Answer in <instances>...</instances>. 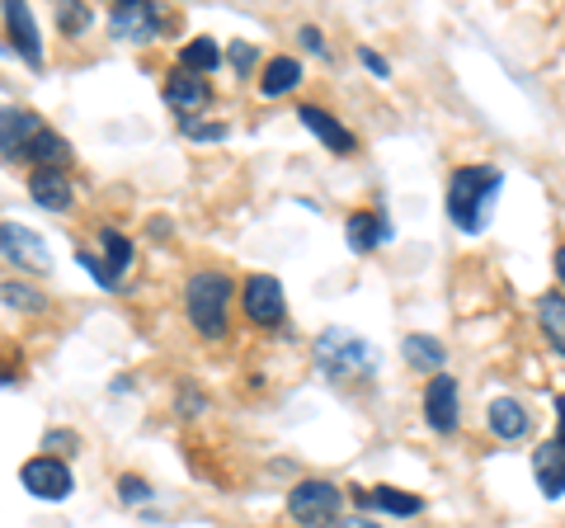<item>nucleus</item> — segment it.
<instances>
[{
	"mask_svg": "<svg viewBox=\"0 0 565 528\" xmlns=\"http://www.w3.org/2000/svg\"><path fill=\"white\" fill-rule=\"evenodd\" d=\"M302 85V62L297 57H274L264 66V81H259V95L264 99H278V95H292Z\"/></svg>",
	"mask_w": 565,
	"mask_h": 528,
	"instance_id": "19",
	"label": "nucleus"
},
{
	"mask_svg": "<svg viewBox=\"0 0 565 528\" xmlns=\"http://www.w3.org/2000/svg\"><path fill=\"white\" fill-rule=\"evenodd\" d=\"M297 39H302V47H307V52H316V57H326V33H321V29L302 24V33H297Z\"/></svg>",
	"mask_w": 565,
	"mask_h": 528,
	"instance_id": "31",
	"label": "nucleus"
},
{
	"mask_svg": "<svg viewBox=\"0 0 565 528\" xmlns=\"http://www.w3.org/2000/svg\"><path fill=\"white\" fill-rule=\"evenodd\" d=\"M29 193H33V203L43 208V213H71V180L62 170H33L29 175Z\"/></svg>",
	"mask_w": 565,
	"mask_h": 528,
	"instance_id": "17",
	"label": "nucleus"
},
{
	"mask_svg": "<svg viewBox=\"0 0 565 528\" xmlns=\"http://www.w3.org/2000/svg\"><path fill=\"white\" fill-rule=\"evenodd\" d=\"M0 293H6V307H14V311H43L47 307V297L39 288H24V284H14V278Z\"/></svg>",
	"mask_w": 565,
	"mask_h": 528,
	"instance_id": "25",
	"label": "nucleus"
},
{
	"mask_svg": "<svg viewBox=\"0 0 565 528\" xmlns=\"http://www.w3.org/2000/svg\"><path fill=\"white\" fill-rule=\"evenodd\" d=\"M334 528H382L377 519H344V524H334Z\"/></svg>",
	"mask_w": 565,
	"mask_h": 528,
	"instance_id": "34",
	"label": "nucleus"
},
{
	"mask_svg": "<svg viewBox=\"0 0 565 528\" xmlns=\"http://www.w3.org/2000/svg\"><path fill=\"white\" fill-rule=\"evenodd\" d=\"M47 448H76V439H71V434H57V430H52V434H47Z\"/></svg>",
	"mask_w": 565,
	"mask_h": 528,
	"instance_id": "33",
	"label": "nucleus"
},
{
	"mask_svg": "<svg viewBox=\"0 0 565 528\" xmlns=\"http://www.w3.org/2000/svg\"><path fill=\"white\" fill-rule=\"evenodd\" d=\"M537 321L561 355H565V293H542L537 297Z\"/></svg>",
	"mask_w": 565,
	"mask_h": 528,
	"instance_id": "24",
	"label": "nucleus"
},
{
	"mask_svg": "<svg viewBox=\"0 0 565 528\" xmlns=\"http://www.w3.org/2000/svg\"><path fill=\"white\" fill-rule=\"evenodd\" d=\"M241 303H245V316L255 326H278L288 316V297H282V284L274 274H250L241 284Z\"/></svg>",
	"mask_w": 565,
	"mask_h": 528,
	"instance_id": "8",
	"label": "nucleus"
},
{
	"mask_svg": "<svg viewBox=\"0 0 565 528\" xmlns=\"http://www.w3.org/2000/svg\"><path fill=\"white\" fill-rule=\"evenodd\" d=\"M6 33H10V47L20 52L29 66H43V43H39V29H33V14L20 0H6Z\"/></svg>",
	"mask_w": 565,
	"mask_h": 528,
	"instance_id": "12",
	"label": "nucleus"
},
{
	"mask_svg": "<svg viewBox=\"0 0 565 528\" xmlns=\"http://www.w3.org/2000/svg\"><path fill=\"white\" fill-rule=\"evenodd\" d=\"M359 57H363V66H367V72H373V76H386V72H392V66H386V57H377L373 47H363Z\"/></svg>",
	"mask_w": 565,
	"mask_h": 528,
	"instance_id": "32",
	"label": "nucleus"
},
{
	"mask_svg": "<svg viewBox=\"0 0 565 528\" xmlns=\"http://www.w3.org/2000/svg\"><path fill=\"white\" fill-rule=\"evenodd\" d=\"M316 363H321V373L330 382H353L359 373H373V349H367L363 336H353V330L330 326L316 340Z\"/></svg>",
	"mask_w": 565,
	"mask_h": 528,
	"instance_id": "3",
	"label": "nucleus"
},
{
	"mask_svg": "<svg viewBox=\"0 0 565 528\" xmlns=\"http://www.w3.org/2000/svg\"><path fill=\"white\" fill-rule=\"evenodd\" d=\"M109 33H114V43H151L156 33H161V10L147 6V0L114 6L109 10Z\"/></svg>",
	"mask_w": 565,
	"mask_h": 528,
	"instance_id": "9",
	"label": "nucleus"
},
{
	"mask_svg": "<svg viewBox=\"0 0 565 528\" xmlns=\"http://www.w3.org/2000/svg\"><path fill=\"white\" fill-rule=\"evenodd\" d=\"M401 355H405V363H411V368H419V373L438 378V373H444V359H448V349L438 345L434 336H411V340L401 345Z\"/></svg>",
	"mask_w": 565,
	"mask_h": 528,
	"instance_id": "20",
	"label": "nucleus"
},
{
	"mask_svg": "<svg viewBox=\"0 0 565 528\" xmlns=\"http://www.w3.org/2000/svg\"><path fill=\"white\" fill-rule=\"evenodd\" d=\"M533 477H537V490L546 500L565 496V439L561 434L533 448Z\"/></svg>",
	"mask_w": 565,
	"mask_h": 528,
	"instance_id": "11",
	"label": "nucleus"
},
{
	"mask_svg": "<svg viewBox=\"0 0 565 528\" xmlns=\"http://www.w3.org/2000/svg\"><path fill=\"white\" fill-rule=\"evenodd\" d=\"M226 307H232V278L222 270H199L184 288V311L189 326L203 340H222L226 336Z\"/></svg>",
	"mask_w": 565,
	"mask_h": 528,
	"instance_id": "2",
	"label": "nucleus"
},
{
	"mask_svg": "<svg viewBox=\"0 0 565 528\" xmlns=\"http://www.w3.org/2000/svg\"><path fill=\"white\" fill-rule=\"evenodd\" d=\"M500 189H504V175L494 166H457L448 180V218L467 236H476L486 226L494 199H500Z\"/></svg>",
	"mask_w": 565,
	"mask_h": 528,
	"instance_id": "1",
	"label": "nucleus"
},
{
	"mask_svg": "<svg viewBox=\"0 0 565 528\" xmlns=\"http://www.w3.org/2000/svg\"><path fill=\"white\" fill-rule=\"evenodd\" d=\"M161 95H166V104H174L184 118H193V109H203V104L212 99V85H207V76H193V72H170L166 76V85H161Z\"/></svg>",
	"mask_w": 565,
	"mask_h": 528,
	"instance_id": "14",
	"label": "nucleus"
},
{
	"mask_svg": "<svg viewBox=\"0 0 565 528\" xmlns=\"http://www.w3.org/2000/svg\"><path fill=\"white\" fill-rule=\"evenodd\" d=\"M486 425L494 439H504V444H519V439H527V430H533V420H527L523 401L514 397H494L490 411H486Z\"/></svg>",
	"mask_w": 565,
	"mask_h": 528,
	"instance_id": "15",
	"label": "nucleus"
},
{
	"mask_svg": "<svg viewBox=\"0 0 565 528\" xmlns=\"http://www.w3.org/2000/svg\"><path fill=\"white\" fill-rule=\"evenodd\" d=\"M180 133L189 142H222L226 137V123H199V118H180Z\"/></svg>",
	"mask_w": 565,
	"mask_h": 528,
	"instance_id": "26",
	"label": "nucleus"
},
{
	"mask_svg": "<svg viewBox=\"0 0 565 528\" xmlns=\"http://www.w3.org/2000/svg\"><path fill=\"white\" fill-rule=\"evenodd\" d=\"M556 420H561V439H565V397H556Z\"/></svg>",
	"mask_w": 565,
	"mask_h": 528,
	"instance_id": "36",
	"label": "nucleus"
},
{
	"mask_svg": "<svg viewBox=\"0 0 565 528\" xmlns=\"http://www.w3.org/2000/svg\"><path fill=\"white\" fill-rule=\"evenodd\" d=\"M226 57H232V66L245 76V72H250V66L259 62V47H255V43H232V52H226Z\"/></svg>",
	"mask_w": 565,
	"mask_h": 528,
	"instance_id": "29",
	"label": "nucleus"
},
{
	"mask_svg": "<svg viewBox=\"0 0 565 528\" xmlns=\"http://www.w3.org/2000/svg\"><path fill=\"white\" fill-rule=\"evenodd\" d=\"M24 161H33L39 170H62L71 161V142H66V137H57L52 128H43L39 137H33V147L24 151Z\"/></svg>",
	"mask_w": 565,
	"mask_h": 528,
	"instance_id": "21",
	"label": "nucleus"
},
{
	"mask_svg": "<svg viewBox=\"0 0 565 528\" xmlns=\"http://www.w3.org/2000/svg\"><path fill=\"white\" fill-rule=\"evenodd\" d=\"M118 496L128 500V505H147L151 500V486L141 482V477H118Z\"/></svg>",
	"mask_w": 565,
	"mask_h": 528,
	"instance_id": "28",
	"label": "nucleus"
},
{
	"mask_svg": "<svg viewBox=\"0 0 565 528\" xmlns=\"http://www.w3.org/2000/svg\"><path fill=\"white\" fill-rule=\"evenodd\" d=\"M556 278H561V288H565V241L556 245Z\"/></svg>",
	"mask_w": 565,
	"mask_h": 528,
	"instance_id": "35",
	"label": "nucleus"
},
{
	"mask_svg": "<svg viewBox=\"0 0 565 528\" xmlns=\"http://www.w3.org/2000/svg\"><path fill=\"white\" fill-rule=\"evenodd\" d=\"M57 24H62V33H81L85 24H90V10H85V6H66L57 14Z\"/></svg>",
	"mask_w": 565,
	"mask_h": 528,
	"instance_id": "30",
	"label": "nucleus"
},
{
	"mask_svg": "<svg viewBox=\"0 0 565 528\" xmlns=\"http://www.w3.org/2000/svg\"><path fill=\"white\" fill-rule=\"evenodd\" d=\"M344 232H349V251H359V255L377 251V245H386V241L396 236L382 208H373V213H353V218L344 222Z\"/></svg>",
	"mask_w": 565,
	"mask_h": 528,
	"instance_id": "16",
	"label": "nucleus"
},
{
	"mask_svg": "<svg viewBox=\"0 0 565 528\" xmlns=\"http://www.w3.org/2000/svg\"><path fill=\"white\" fill-rule=\"evenodd\" d=\"M99 245H104V264H109V274L122 284V274L132 270V241L118 232V226H99Z\"/></svg>",
	"mask_w": 565,
	"mask_h": 528,
	"instance_id": "23",
	"label": "nucleus"
},
{
	"mask_svg": "<svg viewBox=\"0 0 565 528\" xmlns=\"http://www.w3.org/2000/svg\"><path fill=\"white\" fill-rule=\"evenodd\" d=\"M20 482L29 496H39V500H66L71 496V467H66V457H52V453H39V457H29V463L20 467Z\"/></svg>",
	"mask_w": 565,
	"mask_h": 528,
	"instance_id": "7",
	"label": "nucleus"
},
{
	"mask_svg": "<svg viewBox=\"0 0 565 528\" xmlns=\"http://www.w3.org/2000/svg\"><path fill=\"white\" fill-rule=\"evenodd\" d=\"M297 118H302V128H307L311 137H321V147L334 151V156H349L353 147H359V137H353L330 109H321V104H302V109H297Z\"/></svg>",
	"mask_w": 565,
	"mask_h": 528,
	"instance_id": "10",
	"label": "nucleus"
},
{
	"mask_svg": "<svg viewBox=\"0 0 565 528\" xmlns=\"http://www.w3.org/2000/svg\"><path fill=\"white\" fill-rule=\"evenodd\" d=\"M76 264H81V270H85V274H90V278H95V284H99V288H118V278L109 274V264H104V260H95L90 251H76Z\"/></svg>",
	"mask_w": 565,
	"mask_h": 528,
	"instance_id": "27",
	"label": "nucleus"
},
{
	"mask_svg": "<svg viewBox=\"0 0 565 528\" xmlns=\"http://www.w3.org/2000/svg\"><path fill=\"white\" fill-rule=\"evenodd\" d=\"M0 255H6L10 270H29V274H47L52 270L47 241L33 232V226H24V222H6V226H0Z\"/></svg>",
	"mask_w": 565,
	"mask_h": 528,
	"instance_id": "5",
	"label": "nucleus"
},
{
	"mask_svg": "<svg viewBox=\"0 0 565 528\" xmlns=\"http://www.w3.org/2000/svg\"><path fill=\"white\" fill-rule=\"evenodd\" d=\"M180 66H184V72H193V76H212V72L222 66L217 39H189V43L180 47Z\"/></svg>",
	"mask_w": 565,
	"mask_h": 528,
	"instance_id": "22",
	"label": "nucleus"
},
{
	"mask_svg": "<svg viewBox=\"0 0 565 528\" xmlns=\"http://www.w3.org/2000/svg\"><path fill=\"white\" fill-rule=\"evenodd\" d=\"M43 133L39 114L29 109H6V133H0V147H6V161H24V151L33 147V137Z\"/></svg>",
	"mask_w": 565,
	"mask_h": 528,
	"instance_id": "18",
	"label": "nucleus"
},
{
	"mask_svg": "<svg viewBox=\"0 0 565 528\" xmlns=\"http://www.w3.org/2000/svg\"><path fill=\"white\" fill-rule=\"evenodd\" d=\"M340 505H344V490L334 486V482H321V477L297 482V486H292V496H288L292 519H297V524H311V528L340 524Z\"/></svg>",
	"mask_w": 565,
	"mask_h": 528,
	"instance_id": "4",
	"label": "nucleus"
},
{
	"mask_svg": "<svg viewBox=\"0 0 565 528\" xmlns=\"http://www.w3.org/2000/svg\"><path fill=\"white\" fill-rule=\"evenodd\" d=\"M424 420H429L434 434H452L462 425V387H457V378L438 373L424 382Z\"/></svg>",
	"mask_w": 565,
	"mask_h": 528,
	"instance_id": "6",
	"label": "nucleus"
},
{
	"mask_svg": "<svg viewBox=\"0 0 565 528\" xmlns=\"http://www.w3.org/2000/svg\"><path fill=\"white\" fill-rule=\"evenodd\" d=\"M353 505H359V509H382V515H396V519L424 515V496H415V490H396V486L353 490Z\"/></svg>",
	"mask_w": 565,
	"mask_h": 528,
	"instance_id": "13",
	"label": "nucleus"
}]
</instances>
